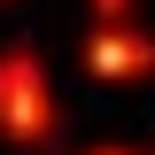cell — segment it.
<instances>
[{"label": "cell", "mask_w": 155, "mask_h": 155, "mask_svg": "<svg viewBox=\"0 0 155 155\" xmlns=\"http://www.w3.org/2000/svg\"><path fill=\"white\" fill-rule=\"evenodd\" d=\"M85 70L109 78V85H132L140 70H155V39H147V31H124V23H109V31L85 39Z\"/></svg>", "instance_id": "obj_2"}, {"label": "cell", "mask_w": 155, "mask_h": 155, "mask_svg": "<svg viewBox=\"0 0 155 155\" xmlns=\"http://www.w3.org/2000/svg\"><path fill=\"white\" fill-rule=\"evenodd\" d=\"M93 155H140V147H93Z\"/></svg>", "instance_id": "obj_4"}, {"label": "cell", "mask_w": 155, "mask_h": 155, "mask_svg": "<svg viewBox=\"0 0 155 155\" xmlns=\"http://www.w3.org/2000/svg\"><path fill=\"white\" fill-rule=\"evenodd\" d=\"M0 132L16 147H47L54 140V93H47L39 54H23V47L0 54Z\"/></svg>", "instance_id": "obj_1"}, {"label": "cell", "mask_w": 155, "mask_h": 155, "mask_svg": "<svg viewBox=\"0 0 155 155\" xmlns=\"http://www.w3.org/2000/svg\"><path fill=\"white\" fill-rule=\"evenodd\" d=\"M101 8H109V16H124V8H132V0H101Z\"/></svg>", "instance_id": "obj_3"}]
</instances>
